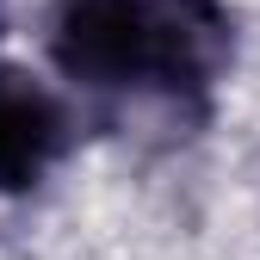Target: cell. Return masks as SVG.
Wrapping results in <instances>:
<instances>
[{"label": "cell", "instance_id": "cell-1", "mask_svg": "<svg viewBox=\"0 0 260 260\" xmlns=\"http://www.w3.org/2000/svg\"><path fill=\"white\" fill-rule=\"evenodd\" d=\"M236 56L223 0H56L50 62L87 93L205 100Z\"/></svg>", "mask_w": 260, "mask_h": 260}, {"label": "cell", "instance_id": "cell-2", "mask_svg": "<svg viewBox=\"0 0 260 260\" xmlns=\"http://www.w3.org/2000/svg\"><path fill=\"white\" fill-rule=\"evenodd\" d=\"M69 149V106L25 75L0 69V192H31Z\"/></svg>", "mask_w": 260, "mask_h": 260}]
</instances>
